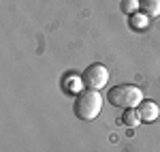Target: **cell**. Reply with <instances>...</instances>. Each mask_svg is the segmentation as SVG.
Wrapping results in <instances>:
<instances>
[{"label": "cell", "instance_id": "1", "mask_svg": "<svg viewBox=\"0 0 160 152\" xmlns=\"http://www.w3.org/2000/svg\"><path fill=\"white\" fill-rule=\"evenodd\" d=\"M102 109V94L98 90H81L73 103V112L79 120H94Z\"/></svg>", "mask_w": 160, "mask_h": 152}, {"label": "cell", "instance_id": "2", "mask_svg": "<svg viewBox=\"0 0 160 152\" xmlns=\"http://www.w3.org/2000/svg\"><path fill=\"white\" fill-rule=\"evenodd\" d=\"M107 101L118 107V109H132V107H139L141 101H143V92L139 86H132V84H120V86H113V88L107 92Z\"/></svg>", "mask_w": 160, "mask_h": 152}, {"label": "cell", "instance_id": "3", "mask_svg": "<svg viewBox=\"0 0 160 152\" xmlns=\"http://www.w3.org/2000/svg\"><path fill=\"white\" fill-rule=\"evenodd\" d=\"M81 79H83V86L88 90H100V88H105V84L109 81V69L98 62L90 64L81 73Z\"/></svg>", "mask_w": 160, "mask_h": 152}, {"label": "cell", "instance_id": "4", "mask_svg": "<svg viewBox=\"0 0 160 152\" xmlns=\"http://www.w3.org/2000/svg\"><path fill=\"white\" fill-rule=\"evenodd\" d=\"M137 112L141 116V122H154L160 116V107H158V103H154V101H141Z\"/></svg>", "mask_w": 160, "mask_h": 152}, {"label": "cell", "instance_id": "5", "mask_svg": "<svg viewBox=\"0 0 160 152\" xmlns=\"http://www.w3.org/2000/svg\"><path fill=\"white\" fill-rule=\"evenodd\" d=\"M62 86H64V90H66V92H73L75 97H77L81 90L86 88V86H83V79H81V75H77V73H68V75H64Z\"/></svg>", "mask_w": 160, "mask_h": 152}, {"label": "cell", "instance_id": "6", "mask_svg": "<svg viewBox=\"0 0 160 152\" xmlns=\"http://www.w3.org/2000/svg\"><path fill=\"white\" fill-rule=\"evenodd\" d=\"M139 11L145 13L148 17L160 15V0H139Z\"/></svg>", "mask_w": 160, "mask_h": 152}, {"label": "cell", "instance_id": "7", "mask_svg": "<svg viewBox=\"0 0 160 152\" xmlns=\"http://www.w3.org/2000/svg\"><path fill=\"white\" fill-rule=\"evenodd\" d=\"M148 22H149V17L141 11L128 15V26H130L132 30H145V28H148Z\"/></svg>", "mask_w": 160, "mask_h": 152}, {"label": "cell", "instance_id": "8", "mask_svg": "<svg viewBox=\"0 0 160 152\" xmlns=\"http://www.w3.org/2000/svg\"><path fill=\"white\" fill-rule=\"evenodd\" d=\"M122 122L126 124V127L135 128L139 127V122H141V116H139V112H137V107H132V109H126L122 114Z\"/></svg>", "mask_w": 160, "mask_h": 152}, {"label": "cell", "instance_id": "9", "mask_svg": "<svg viewBox=\"0 0 160 152\" xmlns=\"http://www.w3.org/2000/svg\"><path fill=\"white\" fill-rule=\"evenodd\" d=\"M120 9H122V13H126V15H132V13L139 11V0H122V2H120Z\"/></svg>", "mask_w": 160, "mask_h": 152}]
</instances>
